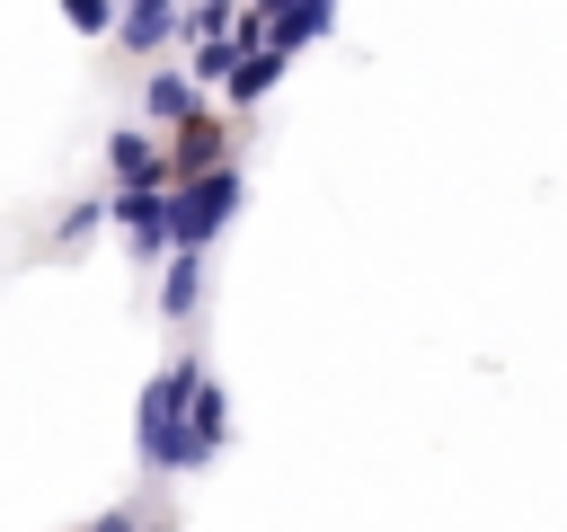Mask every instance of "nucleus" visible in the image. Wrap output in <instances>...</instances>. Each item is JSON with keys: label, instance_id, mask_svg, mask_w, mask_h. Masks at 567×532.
<instances>
[{"label": "nucleus", "instance_id": "obj_1", "mask_svg": "<svg viewBox=\"0 0 567 532\" xmlns=\"http://www.w3.org/2000/svg\"><path fill=\"white\" fill-rule=\"evenodd\" d=\"M239 195H248L239 160H221V168H204V177H177V186H168V248H213V231L239 213Z\"/></svg>", "mask_w": 567, "mask_h": 532}, {"label": "nucleus", "instance_id": "obj_2", "mask_svg": "<svg viewBox=\"0 0 567 532\" xmlns=\"http://www.w3.org/2000/svg\"><path fill=\"white\" fill-rule=\"evenodd\" d=\"M195 355H177L168 372H151L142 381V408H133V452H142V470H177V426H186V390H195Z\"/></svg>", "mask_w": 567, "mask_h": 532}, {"label": "nucleus", "instance_id": "obj_3", "mask_svg": "<svg viewBox=\"0 0 567 532\" xmlns=\"http://www.w3.org/2000/svg\"><path fill=\"white\" fill-rule=\"evenodd\" d=\"M159 160H168V186H177V177H204V168H221V160H230V115H213V106L177 115V124L159 133Z\"/></svg>", "mask_w": 567, "mask_h": 532}, {"label": "nucleus", "instance_id": "obj_4", "mask_svg": "<svg viewBox=\"0 0 567 532\" xmlns=\"http://www.w3.org/2000/svg\"><path fill=\"white\" fill-rule=\"evenodd\" d=\"M106 44H124L142 62H168V44H186V0H124L115 27H106Z\"/></svg>", "mask_w": 567, "mask_h": 532}, {"label": "nucleus", "instance_id": "obj_5", "mask_svg": "<svg viewBox=\"0 0 567 532\" xmlns=\"http://www.w3.org/2000/svg\"><path fill=\"white\" fill-rule=\"evenodd\" d=\"M221 443H230V399H221L213 372H195V390H186V426H177V470H204Z\"/></svg>", "mask_w": 567, "mask_h": 532}, {"label": "nucleus", "instance_id": "obj_6", "mask_svg": "<svg viewBox=\"0 0 567 532\" xmlns=\"http://www.w3.org/2000/svg\"><path fill=\"white\" fill-rule=\"evenodd\" d=\"M106 222L124 231L133 257H168V186H115L106 195Z\"/></svg>", "mask_w": 567, "mask_h": 532}, {"label": "nucleus", "instance_id": "obj_7", "mask_svg": "<svg viewBox=\"0 0 567 532\" xmlns=\"http://www.w3.org/2000/svg\"><path fill=\"white\" fill-rule=\"evenodd\" d=\"M195 106H204V80H195L186 62H151V71H142V124H151V133H168V124L195 115Z\"/></svg>", "mask_w": 567, "mask_h": 532}, {"label": "nucleus", "instance_id": "obj_8", "mask_svg": "<svg viewBox=\"0 0 567 532\" xmlns=\"http://www.w3.org/2000/svg\"><path fill=\"white\" fill-rule=\"evenodd\" d=\"M106 186H168V160L151 142V124H115L106 133Z\"/></svg>", "mask_w": 567, "mask_h": 532}, {"label": "nucleus", "instance_id": "obj_9", "mask_svg": "<svg viewBox=\"0 0 567 532\" xmlns=\"http://www.w3.org/2000/svg\"><path fill=\"white\" fill-rule=\"evenodd\" d=\"M275 80H284V53H275V44H257V53H239V62L221 71V98H230V115H248V106H257V98H266Z\"/></svg>", "mask_w": 567, "mask_h": 532}, {"label": "nucleus", "instance_id": "obj_10", "mask_svg": "<svg viewBox=\"0 0 567 532\" xmlns=\"http://www.w3.org/2000/svg\"><path fill=\"white\" fill-rule=\"evenodd\" d=\"M159 310H168V319H195V310H204V248H168Z\"/></svg>", "mask_w": 567, "mask_h": 532}, {"label": "nucleus", "instance_id": "obj_11", "mask_svg": "<svg viewBox=\"0 0 567 532\" xmlns=\"http://www.w3.org/2000/svg\"><path fill=\"white\" fill-rule=\"evenodd\" d=\"M230 62H239V44H230V27H221V35H195V62H186V71L221 89V71H230Z\"/></svg>", "mask_w": 567, "mask_h": 532}, {"label": "nucleus", "instance_id": "obj_12", "mask_svg": "<svg viewBox=\"0 0 567 532\" xmlns=\"http://www.w3.org/2000/svg\"><path fill=\"white\" fill-rule=\"evenodd\" d=\"M97 222H106V195H89V204H71V213H62V231H53V239H62V248H80V239H89V231H97Z\"/></svg>", "mask_w": 567, "mask_h": 532}, {"label": "nucleus", "instance_id": "obj_13", "mask_svg": "<svg viewBox=\"0 0 567 532\" xmlns=\"http://www.w3.org/2000/svg\"><path fill=\"white\" fill-rule=\"evenodd\" d=\"M53 9H62L80 35H106V27H115V0H53Z\"/></svg>", "mask_w": 567, "mask_h": 532}, {"label": "nucleus", "instance_id": "obj_14", "mask_svg": "<svg viewBox=\"0 0 567 532\" xmlns=\"http://www.w3.org/2000/svg\"><path fill=\"white\" fill-rule=\"evenodd\" d=\"M89 532H142V514H133V505H106V514H97Z\"/></svg>", "mask_w": 567, "mask_h": 532}, {"label": "nucleus", "instance_id": "obj_15", "mask_svg": "<svg viewBox=\"0 0 567 532\" xmlns=\"http://www.w3.org/2000/svg\"><path fill=\"white\" fill-rule=\"evenodd\" d=\"M115 9H124V0H115Z\"/></svg>", "mask_w": 567, "mask_h": 532}, {"label": "nucleus", "instance_id": "obj_16", "mask_svg": "<svg viewBox=\"0 0 567 532\" xmlns=\"http://www.w3.org/2000/svg\"><path fill=\"white\" fill-rule=\"evenodd\" d=\"M151 532H159V523H151Z\"/></svg>", "mask_w": 567, "mask_h": 532}]
</instances>
